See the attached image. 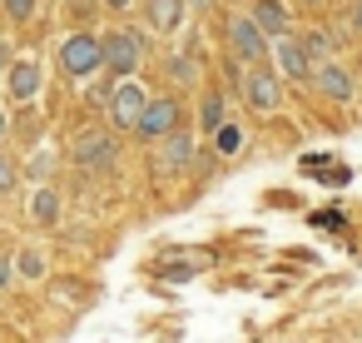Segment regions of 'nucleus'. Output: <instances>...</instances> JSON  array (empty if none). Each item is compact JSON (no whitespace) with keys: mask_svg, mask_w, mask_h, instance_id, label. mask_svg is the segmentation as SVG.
<instances>
[{"mask_svg":"<svg viewBox=\"0 0 362 343\" xmlns=\"http://www.w3.org/2000/svg\"><path fill=\"white\" fill-rule=\"evenodd\" d=\"M6 55H11V50H6V45H0V70H6V65H11V60H6Z\"/></svg>","mask_w":362,"mask_h":343,"instance_id":"nucleus-22","label":"nucleus"},{"mask_svg":"<svg viewBox=\"0 0 362 343\" xmlns=\"http://www.w3.org/2000/svg\"><path fill=\"white\" fill-rule=\"evenodd\" d=\"M214 145H218V154L228 159V154H238V150H243V130H238V125H223Z\"/></svg>","mask_w":362,"mask_h":343,"instance_id":"nucleus-14","label":"nucleus"},{"mask_svg":"<svg viewBox=\"0 0 362 343\" xmlns=\"http://www.w3.org/2000/svg\"><path fill=\"white\" fill-rule=\"evenodd\" d=\"M278 100H283L278 75H268V70H248V105H253L258 115H268V110H278Z\"/></svg>","mask_w":362,"mask_h":343,"instance_id":"nucleus-7","label":"nucleus"},{"mask_svg":"<svg viewBox=\"0 0 362 343\" xmlns=\"http://www.w3.org/2000/svg\"><path fill=\"white\" fill-rule=\"evenodd\" d=\"M189 159H194V135H169V145H164V154H159V169L174 174V169H184Z\"/></svg>","mask_w":362,"mask_h":343,"instance_id":"nucleus-12","label":"nucleus"},{"mask_svg":"<svg viewBox=\"0 0 362 343\" xmlns=\"http://www.w3.org/2000/svg\"><path fill=\"white\" fill-rule=\"evenodd\" d=\"M35 90H40V65H35V60H16V65H11V100L30 105Z\"/></svg>","mask_w":362,"mask_h":343,"instance_id":"nucleus-8","label":"nucleus"},{"mask_svg":"<svg viewBox=\"0 0 362 343\" xmlns=\"http://www.w3.org/2000/svg\"><path fill=\"white\" fill-rule=\"evenodd\" d=\"M278 65H283V75H293V80H308V50H303V40H278Z\"/></svg>","mask_w":362,"mask_h":343,"instance_id":"nucleus-11","label":"nucleus"},{"mask_svg":"<svg viewBox=\"0 0 362 343\" xmlns=\"http://www.w3.org/2000/svg\"><path fill=\"white\" fill-rule=\"evenodd\" d=\"M0 140H6V110H0Z\"/></svg>","mask_w":362,"mask_h":343,"instance_id":"nucleus-23","label":"nucleus"},{"mask_svg":"<svg viewBox=\"0 0 362 343\" xmlns=\"http://www.w3.org/2000/svg\"><path fill=\"white\" fill-rule=\"evenodd\" d=\"M60 65H65V75H90L95 65H105V40L70 35V40L60 45Z\"/></svg>","mask_w":362,"mask_h":343,"instance_id":"nucleus-1","label":"nucleus"},{"mask_svg":"<svg viewBox=\"0 0 362 343\" xmlns=\"http://www.w3.org/2000/svg\"><path fill=\"white\" fill-rule=\"evenodd\" d=\"M70 159L85 164V169H110V164H115V140H110L105 130H85V135L75 140Z\"/></svg>","mask_w":362,"mask_h":343,"instance_id":"nucleus-2","label":"nucleus"},{"mask_svg":"<svg viewBox=\"0 0 362 343\" xmlns=\"http://www.w3.org/2000/svg\"><path fill=\"white\" fill-rule=\"evenodd\" d=\"M313 85H317L327 100H352V75H347L342 65H332V60H327V65L313 75Z\"/></svg>","mask_w":362,"mask_h":343,"instance_id":"nucleus-9","label":"nucleus"},{"mask_svg":"<svg viewBox=\"0 0 362 343\" xmlns=\"http://www.w3.org/2000/svg\"><path fill=\"white\" fill-rule=\"evenodd\" d=\"M21 274H25V279H40V274H45V259H40L35 249H30V254H21Z\"/></svg>","mask_w":362,"mask_h":343,"instance_id":"nucleus-17","label":"nucleus"},{"mask_svg":"<svg viewBox=\"0 0 362 343\" xmlns=\"http://www.w3.org/2000/svg\"><path fill=\"white\" fill-rule=\"evenodd\" d=\"M139 135L144 140H169L179 135V100H149L144 120H139Z\"/></svg>","mask_w":362,"mask_h":343,"instance_id":"nucleus-4","label":"nucleus"},{"mask_svg":"<svg viewBox=\"0 0 362 343\" xmlns=\"http://www.w3.org/2000/svg\"><path fill=\"white\" fill-rule=\"evenodd\" d=\"M228 45H233V55H238V60H258V55H268L263 30H258L253 21H243V16H233V21H228Z\"/></svg>","mask_w":362,"mask_h":343,"instance_id":"nucleus-5","label":"nucleus"},{"mask_svg":"<svg viewBox=\"0 0 362 343\" xmlns=\"http://www.w3.org/2000/svg\"><path fill=\"white\" fill-rule=\"evenodd\" d=\"M139 35H110L105 40V65L115 70V75H134L139 70Z\"/></svg>","mask_w":362,"mask_h":343,"instance_id":"nucleus-6","label":"nucleus"},{"mask_svg":"<svg viewBox=\"0 0 362 343\" xmlns=\"http://www.w3.org/2000/svg\"><path fill=\"white\" fill-rule=\"evenodd\" d=\"M253 26H258L263 35H273V40L288 35V16H283L278 0H258V6H253Z\"/></svg>","mask_w":362,"mask_h":343,"instance_id":"nucleus-10","label":"nucleus"},{"mask_svg":"<svg viewBox=\"0 0 362 343\" xmlns=\"http://www.w3.org/2000/svg\"><path fill=\"white\" fill-rule=\"evenodd\" d=\"M6 16L11 21H30L35 16V0H6Z\"/></svg>","mask_w":362,"mask_h":343,"instance_id":"nucleus-18","label":"nucleus"},{"mask_svg":"<svg viewBox=\"0 0 362 343\" xmlns=\"http://www.w3.org/2000/svg\"><path fill=\"white\" fill-rule=\"evenodd\" d=\"M110 6H129V0H110Z\"/></svg>","mask_w":362,"mask_h":343,"instance_id":"nucleus-24","label":"nucleus"},{"mask_svg":"<svg viewBox=\"0 0 362 343\" xmlns=\"http://www.w3.org/2000/svg\"><path fill=\"white\" fill-rule=\"evenodd\" d=\"M55 214H60L55 189H40V194H35V219H40V224H55Z\"/></svg>","mask_w":362,"mask_h":343,"instance_id":"nucleus-15","label":"nucleus"},{"mask_svg":"<svg viewBox=\"0 0 362 343\" xmlns=\"http://www.w3.org/2000/svg\"><path fill=\"white\" fill-rule=\"evenodd\" d=\"M352 30H362V0H352Z\"/></svg>","mask_w":362,"mask_h":343,"instance_id":"nucleus-21","label":"nucleus"},{"mask_svg":"<svg viewBox=\"0 0 362 343\" xmlns=\"http://www.w3.org/2000/svg\"><path fill=\"white\" fill-rule=\"evenodd\" d=\"M308 6H317V0H308Z\"/></svg>","mask_w":362,"mask_h":343,"instance_id":"nucleus-25","label":"nucleus"},{"mask_svg":"<svg viewBox=\"0 0 362 343\" xmlns=\"http://www.w3.org/2000/svg\"><path fill=\"white\" fill-rule=\"evenodd\" d=\"M184 21V0H149V26L154 30H179Z\"/></svg>","mask_w":362,"mask_h":343,"instance_id":"nucleus-13","label":"nucleus"},{"mask_svg":"<svg viewBox=\"0 0 362 343\" xmlns=\"http://www.w3.org/2000/svg\"><path fill=\"white\" fill-rule=\"evenodd\" d=\"M11 184H16V164H11L6 154H0V194H6Z\"/></svg>","mask_w":362,"mask_h":343,"instance_id":"nucleus-19","label":"nucleus"},{"mask_svg":"<svg viewBox=\"0 0 362 343\" xmlns=\"http://www.w3.org/2000/svg\"><path fill=\"white\" fill-rule=\"evenodd\" d=\"M144 110H149V95H144L139 85H119V90H115V100H110V115H115V125H119V130H139Z\"/></svg>","mask_w":362,"mask_h":343,"instance_id":"nucleus-3","label":"nucleus"},{"mask_svg":"<svg viewBox=\"0 0 362 343\" xmlns=\"http://www.w3.org/2000/svg\"><path fill=\"white\" fill-rule=\"evenodd\" d=\"M11 288V259H0V293Z\"/></svg>","mask_w":362,"mask_h":343,"instance_id":"nucleus-20","label":"nucleus"},{"mask_svg":"<svg viewBox=\"0 0 362 343\" xmlns=\"http://www.w3.org/2000/svg\"><path fill=\"white\" fill-rule=\"evenodd\" d=\"M204 125H209L214 135L223 130V100H218V95H209V105H204Z\"/></svg>","mask_w":362,"mask_h":343,"instance_id":"nucleus-16","label":"nucleus"}]
</instances>
